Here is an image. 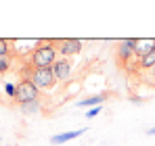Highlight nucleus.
I'll return each mask as SVG.
<instances>
[{
	"mask_svg": "<svg viewBox=\"0 0 155 146\" xmlns=\"http://www.w3.org/2000/svg\"><path fill=\"white\" fill-rule=\"evenodd\" d=\"M57 44H54V40L51 42H40L34 52L29 54V65L34 67V69H44V67H52L54 63H57Z\"/></svg>",
	"mask_w": 155,
	"mask_h": 146,
	"instance_id": "obj_1",
	"label": "nucleus"
},
{
	"mask_svg": "<svg viewBox=\"0 0 155 146\" xmlns=\"http://www.w3.org/2000/svg\"><path fill=\"white\" fill-rule=\"evenodd\" d=\"M29 81L38 88V90H52L57 79H54V73H52V67H44V69H34L31 71V77Z\"/></svg>",
	"mask_w": 155,
	"mask_h": 146,
	"instance_id": "obj_2",
	"label": "nucleus"
},
{
	"mask_svg": "<svg viewBox=\"0 0 155 146\" xmlns=\"http://www.w3.org/2000/svg\"><path fill=\"white\" fill-rule=\"evenodd\" d=\"M15 100L19 104H25V102H34V100H40V90L31 84V81H25L21 79L17 84V92H15Z\"/></svg>",
	"mask_w": 155,
	"mask_h": 146,
	"instance_id": "obj_3",
	"label": "nucleus"
},
{
	"mask_svg": "<svg viewBox=\"0 0 155 146\" xmlns=\"http://www.w3.org/2000/svg\"><path fill=\"white\" fill-rule=\"evenodd\" d=\"M57 44V52L63 56V59H69V56H76L82 52V40L78 38H63V40H54Z\"/></svg>",
	"mask_w": 155,
	"mask_h": 146,
	"instance_id": "obj_4",
	"label": "nucleus"
},
{
	"mask_svg": "<svg viewBox=\"0 0 155 146\" xmlns=\"http://www.w3.org/2000/svg\"><path fill=\"white\" fill-rule=\"evenodd\" d=\"M52 73H54V79L57 81H63V84H67L69 81V77H71V63H69V59H57V63L52 65Z\"/></svg>",
	"mask_w": 155,
	"mask_h": 146,
	"instance_id": "obj_5",
	"label": "nucleus"
},
{
	"mask_svg": "<svg viewBox=\"0 0 155 146\" xmlns=\"http://www.w3.org/2000/svg\"><path fill=\"white\" fill-rule=\"evenodd\" d=\"M134 38H130V40H124V42H120L117 44V48H115V52H117V59L124 63V65H128L130 61H132V54H134Z\"/></svg>",
	"mask_w": 155,
	"mask_h": 146,
	"instance_id": "obj_6",
	"label": "nucleus"
},
{
	"mask_svg": "<svg viewBox=\"0 0 155 146\" xmlns=\"http://www.w3.org/2000/svg\"><path fill=\"white\" fill-rule=\"evenodd\" d=\"M155 46V40H149V38H134V54L140 59V56H145L149 50Z\"/></svg>",
	"mask_w": 155,
	"mask_h": 146,
	"instance_id": "obj_7",
	"label": "nucleus"
},
{
	"mask_svg": "<svg viewBox=\"0 0 155 146\" xmlns=\"http://www.w3.org/2000/svg\"><path fill=\"white\" fill-rule=\"evenodd\" d=\"M109 96V92H101V94H94V96H88L84 98V100H78V106H82V109H92V106H101L105 100Z\"/></svg>",
	"mask_w": 155,
	"mask_h": 146,
	"instance_id": "obj_8",
	"label": "nucleus"
},
{
	"mask_svg": "<svg viewBox=\"0 0 155 146\" xmlns=\"http://www.w3.org/2000/svg\"><path fill=\"white\" fill-rule=\"evenodd\" d=\"M86 132V127H82V129H76V132H65V134H57V136H52L51 138V144H65V142H71V140H76L80 138L82 134Z\"/></svg>",
	"mask_w": 155,
	"mask_h": 146,
	"instance_id": "obj_9",
	"label": "nucleus"
},
{
	"mask_svg": "<svg viewBox=\"0 0 155 146\" xmlns=\"http://www.w3.org/2000/svg\"><path fill=\"white\" fill-rule=\"evenodd\" d=\"M136 65H138L140 69H145V71H151V69L155 67V46L149 50V52H147L145 56H140Z\"/></svg>",
	"mask_w": 155,
	"mask_h": 146,
	"instance_id": "obj_10",
	"label": "nucleus"
},
{
	"mask_svg": "<svg viewBox=\"0 0 155 146\" xmlns=\"http://www.w3.org/2000/svg\"><path fill=\"white\" fill-rule=\"evenodd\" d=\"M21 113L23 115H38L42 111V102L40 100H34V102H25V104H19Z\"/></svg>",
	"mask_w": 155,
	"mask_h": 146,
	"instance_id": "obj_11",
	"label": "nucleus"
},
{
	"mask_svg": "<svg viewBox=\"0 0 155 146\" xmlns=\"http://www.w3.org/2000/svg\"><path fill=\"white\" fill-rule=\"evenodd\" d=\"M11 65H13V56H0V75L11 71Z\"/></svg>",
	"mask_w": 155,
	"mask_h": 146,
	"instance_id": "obj_12",
	"label": "nucleus"
},
{
	"mask_svg": "<svg viewBox=\"0 0 155 146\" xmlns=\"http://www.w3.org/2000/svg\"><path fill=\"white\" fill-rule=\"evenodd\" d=\"M0 56H11V44L8 40H2V38H0Z\"/></svg>",
	"mask_w": 155,
	"mask_h": 146,
	"instance_id": "obj_13",
	"label": "nucleus"
},
{
	"mask_svg": "<svg viewBox=\"0 0 155 146\" xmlns=\"http://www.w3.org/2000/svg\"><path fill=\"white\" fill-rule=\"evenodd\" d=\"M99 113H101V106H92V109H88L86 117H88V119H92V117H97Z\"/></svg>",
	"mask_w": 155,
	"mask_h": 146,
	"instance_id": "obj_14",
	"label": "nucleus"
},
{
	"mask_svg": "<svg viewBox=\"0 0 155 146\" xmlns=\"http://www.w3.org/2000/svg\"><path fill=\"white\" fill-rule=\"evenodd\" d=\"M4 92H6L8 96H13V98H15V92H17V86H13V84H6V86H4Z\"/></svg>",
	"mask_w": 155,
	"mask_h": 146,
	"instance_id": "obj_15",
	"label": "nucleus"
},
{
	"mask_svg": "<svg viewBox=\"0 0 155 146\" xmlns=\"http://www.w3.org/2000/svg\"><path fill=\"white\" fill-rule=\"evenodd\" d=\"M130 100H132L134 104H143V102H145V100H143V98H140V96H132V98H130Z\"/></svg>",
	"mask_w": 155,
	"mask_h": 146,
	"instance_id": "obj_16",
	"label": "nucleus"
},
{
	"mask_svg": "<svg viewBox=\"0 0 155 146\" xmlns=\"http://www.w3.org/2000/svg\"><path fill=\"white\" fill-rule=\"evenodd\" d=\"M149 75H151V79H153V81H155V67H153V69H151V71H149Z\"/></svg>",
	"mask_w": 155,
	"mask_h": 146,
	"instance_id": "obj_17",
	"label": "nucleus"
},
{
	"mask_svg": "<svg viewBox=\"0 0 155 146\" xmlns=\"http://www.w3.org/2000/svg\"><path fill=\"white\" fill-rule=\"evenodd\" d=\"M147 134H149V136H153V134H155V125H153V127H149V132H147Z\"/></svg>",
	"mask_w": 155,
	"mask_h": 146,
	"instance_id": "obj_18",
	"label": "nucleus"
}]
</instances>
